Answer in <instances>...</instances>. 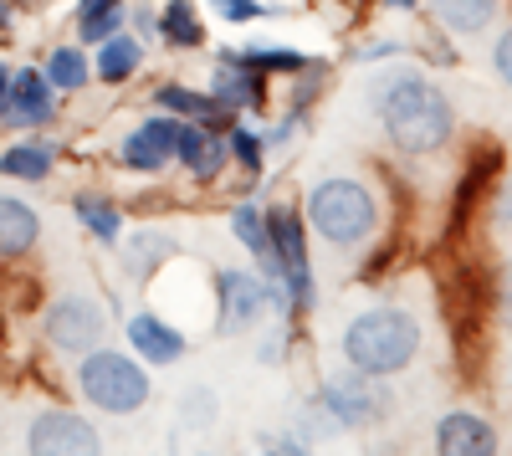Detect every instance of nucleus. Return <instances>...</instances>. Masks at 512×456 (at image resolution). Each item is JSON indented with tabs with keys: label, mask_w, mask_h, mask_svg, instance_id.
Returning a JSON list of instances; mask_svg holds the SVG:
<instances>
[{
	"label": "nucleus",
	"mask_w": 512,
	"mask_h": 456,
	"mask_svg": "<svg viewBox=\"0 0 512 456\" xmlns=\"http://www.w3.org/2000/svg\"><path fill=\"white\" fill-rule=\"evenodd\" d=\"M374 108H379V123L390 129V139L405 149V154H436L451 129H456V113L446 103V93L436 82H425L420 72H395L374 88Z\"/></svg>",
	"instance_id": "f257e3e1"
},
{
	"label": "nucleus",
	"mask_w": 512,
	"mask_h": 456,
	"mask_svg": "<svg viewBox=\"0 0 512 456\" xmlns=\"http://www.w3.org/2000/svg\"><path fill=\"white\" fill-rule=\"evenodd\" d=\"M420 354V323L405 308H369L344 328V359L364 375H400Z\"/></svg>",
	"instance_id": "f03ea898"
},
{
	"label": "nucleus",
	"mask_w": 512,
	"mask_h": 456,
	"mask_svg": "<svg viewBox=\"0 0 512 456\" xmlns=\"http://www.w3.org/2000/svg\"><path fill=\"white\" fill-rule=\"evenodd\" d=\"M374 221H379L374 195L359 180H323L308 190V226L328 246H359L374 231Z\"/></svg>",
	"instance_id": "7ed1b4c3"
},
{
	"label": "nucleus",
	"mask_w": 512,
	"mask_h": 456,
	"mask_svg": "<svg viewBox=\"0 0 512 456\" xmlns=\"http://www.w3.org/2000/svg\"><path fill=\"white\" fill-rule=\"evenodd\" d=\"M77 390H82V400H93L98 410L123 416V410H139L149 400V375H144V364L128 359V354L88 349L82 364H77Z\"/></svg>",
	"instance_id": "20e7f679"
},
{
	"label": "nucleus",
	"mask_w": 512,
	"mask_h": 456,
	"mask_svg": "<svg viewBox=\"0 0 512 456\" xmlns=\"http://www.w3.org/2000/svg\"><path fill=\"white\" fill-rule=\"evenodd\" d=\"M267 236H272V257H277V277L287 287L292 308H313V267H308V236H303V216L292 205H272L267 211Z\"/></svg>",
	"instance_id": "39448f33"
},
{
	"label": "nucleus",
	"mask_w": 512,
	"mask_h": 456,
	"mask_svg": "<svg viewBox=\"0 0 512 456\" xmlns=\"http://www.w3.org/2000/svg\"><path fill=\"white\" fill-rule=\"evenodd\" d=\"M318 405L338 426H379L390 416V395L379 390V375H364V369H349V375H328L318 390Z\"/></svg>",
	"instance_id": "423d86ee"
},
{
	"label": "nucleus",
	"mask_w": 512,
	"mask_h": 456,
	"mask_svg": "<svg viewBox=\"0 0 512 456\" xmlns=\"http://www.w3.org/2000/svg\"><path fill=\"white\" fill-rule=\"evenodd\" d=\"M47 344L62 349V354H88V349H98V344H103V308H98L93 298H77V293L57 298V303L47 308Z\"/></svg>",
	"instance_id": "0eeeda50"
},
{
	"label": "nucleus",
	"mask_w": 512,
	"mask_h": 456,
	"mask_svg": "<svg viewBox=\"0 0 512 456\" xmlns=\"http://www.w3.org/2000/svg\"><path fill=\"white\" fill-rule=\"evenodd\" d=\"M180 129H185V118H175V113L149 118V123H139V129L118 144V159L128 164V170H139V175H154V170H164V164L175 159Z\"/></svg>",
	"instance_id": "6e6552de"
},
{
	"label": "nucleus",
	"mask_w": 512,
	"mask_h": 456,
	"mask_svg": "<svg viewBox=\"0 0 512 456\" xmlns=\"http://www.w3.org/2000/svg\"><path fill=\"white\" fill-rule=\"evenodd\" d=\"M26 446L41 451V456H82V451H98V431L82 421V416H67V410H41L26 431Z\"/></svg>",
	"instance_id": "1a4fd4ad"
},
{
	"label": "nucleus",
	"mask_w": 512,
	"mask_h": 456,
	"mask_svg": "<svg viewBox=\"0 0 512 456\" xmlns=\"http://www.w3.org/2000/svg\"><path fill=\"white\" fill-rule=\"evenodd\" d=\"M52 77L36 72V67H21L11 72V88H6V103H0V118L11 123H47L52 118Z\"/></svg>",
	"instance_id": "9d476101"
},
{
	"label": "nucleus",
	"mask_w": 512,
	"mask_h": 456,
	"mask_svg": "<svg viewBox=\"0 0 512 456\" xmlns=\"http://www.w3.org/2000/svg\"><path fill=\"white\" fill-rule=\"evenodd\" d=\"M436 451H446V456H487V451H497V431H492V421L472 416V410H451V416H441V426H436Z\"/></svg>",
	"instance_id": "9b49d317"
},
{
	"label": "nucleus",
	"mask_w": 512,
	"mask_h": 456,
	"mask_svg": "<svg viewBox=\"0 0 512 456\" xmlns=\"http://www.w3.org/2000/svg\"><path fill=\"white\" fill-rule=\"evenodd\" d=\"M221 313L226 328H251L267 313V282L251 272H221Z\"/></svg>",
	"instance_id": "f8f14e48"
},
{
	"label": "nucleus",
	"mask_w": 512,
	"mask_h": 456,
	"mask_svg": "<svg viewBox=\"0 0 512 456\" xmlns=\"http://www.w3.org/2000/svg\"><path fill=\"white\" fill-rule=\"evenodd\" d=\"M210 98H221L226 108H256L267 98V82H262V72L256 67H246V62H236L231 52L216 62V77H210Z\"/></svg>",
	"instance_id": "ddd939ff"
},
{
	"label": "nucleus",
	"mask_w": 512,
	"mask_h": 456,
	"mask_svg": "<svg viewBox=\"0 0 512 456\" xmlns=\"http://www.w3.org/2000/svg\"><path fill=\"white\" fill-rule=\"evenodd\" d=\"M226 154H231V144H226L221 134L200 129V123H185V129H180V149H175V159L185 164L190 175L216 180V175L226 170Z\"/></svg>",
	"instance_id": "4468645a"
},
{
	"label": "nucleus",
	"mask_w": 512,
	"mask_h": 456,
	"mask_svg": "<svg viewBox=\"0 0 512 456\" xmlns=\"http://www.w3.org/2000/svg\"><path fill=\"white\" fill-rule=\"evenodd\" d=\"M128 344H134L144 359H154V364H175V359L185 354V334H180L175 323L154 318V313L128 318Z\"/></svg>",
	"instance_id": "2eb2a0df"
},
{
	"label": "nucleus",
	"mask_w": 512,
	"mask_h": 456,
	"mask_svg": "<svg viewBox=\"0 0 512 456\" xmlns=\"http://www.w3.org/2000/svg\"><path fill=\"white\" fill-rule=\"evenodd\" d=\"M36 231H41V221L31 205L16 195H0V257H26L36 246Z\"/></svg>",
	"instance_id": "dca6fc26"
},
{
	"label": "nucleus",
	"mask_w": 512,
	"mask_h": 456,
	"mask_svg": "<svg viewBox=\"0 0 512 456\" xmlns=\"http://www.w3.org/2000/svg\"><path fill=\"white\" fill-rule=\"evenodd\" d=\"M231 231H236V241L246 246V252L256 257V267H262L267 277H277L272 236H267V211H256V205H236V211H231ZM277 282H282V277H277Z\"/></svg>",
	"instance_id": "f3484780"
},
{
	"label": "nucleus",
	"mask_w": 512,
	"mask_h": 456,
	"mask_svg": "<svg viewBox=\"0 0 512 456\" xmlns=\"http://www.w3.org/2000/svg\"><path fill=\"white\" fill-rule=\"evenodd\" d=\"M139 62H144V47H139L134 36L113 31V36L98 41V77L103 82H128V77L139 72Z\"/></svg>",
	"instance_id": "a211bd4d"
},
{
	"label": "nucleus",
	"mask_w": 512,
	"mask_h": 456,
	"mask_svg": "<svg viewBox=\"0 0 512 456\" xmlns=\"http://www.w3.org/2000/svg\"><path fill=\"white\" fill-rule=\"evenodd\" d=\"M169 252H175V241H169L164 231H139V236H128V246H123V272L128 277H149Z\"/></svg>",
	"instance_id": "6ab92c4d"
},
{
	"label": "nucleus",
	"mask_w": 512,
	"mask_h": 456,
	"mask_svg": "<svg viewBox=\"0 0 512 456\" xmlns=\"http://www.w3.org/2000/svg\"><path fill=\"white\" fill-rule=\"evenodd\" d=\"M492 180H497V149H477V154H472V164H466V175H461V190H456V216H451V221H466V216H472L477 195H482Z\"/></svg>",
	"instance_id": "aec40b11"
},
{
	"label": "nucleus",
	"mask_w": 512,
	"mask_h": 456,
	"mask_svg": "<svg viewBox=\"0 0 512 456\" xmlns=\"http://www.w3.org/2000/svg\"><path fill=\"white\" fill-rule=\"evenodd\" d=\"M431 11L446 31H482L497 16V0H431Z\"/></svg>",
	"instance_id": "412c9836"
},
{
	"label": "nucleus",
	"mask_w": 512,
	"mask_h": 456,
	"mask_svg": "<svg viewBox=\"0 0 512 456\" xmlns=\"http://www.w3.org/2000/svg\"><path fill=\"white\" fill-rule=\"evenodd\" d=\"M52 144H11L0 149V175H16V180H41L52 175Z\"/></svg>",
	"instance_id": "4be33fe9"
},
{
	"label": "nucleus",
	"mask_w": 512,
	"mask_h": 456,
	"mask_svg": "<svg viewBox=\"0 0 512 456\" xmlns=\"http://www.w3.org/2000/svg\"><path fill=\"white\" fill-rule=\"evenodd\" d=\"M159 36L169 41V47H200L205 26H200V16H195L190 0H169L164 16H159Z\"/></svg>",
	"instance_id": "5701e85b"
},
{
	"label": "nucleus",
	"mask_w": 512,
	"mask_h": 456,
	"mask_svg": "<svg viewBox=\"0 0 512 456\" xmlns=\"http://www.w3.org/2000/svg\"><path fill=\"white\" fill-rule=\"evenodd\" d=\"M77 221L98 241H118V231H123V216H118V205L108 195H77Z\"/></svg>",
	"instance_id": "b1692460"
},
{
	"label": "nucleus",
	"mask_w": 512,
	"mask_h": 456,
	"mask_svg": "<svg viewBox=\"0 0 512 456\" xmlns=\"http://www.w3.org/2000/svg\"><path fill=\"white\" fill-rule=\"evenodd\" d=\"M47 77H52V88H62V93H82L88 77H93V67H88V57H82L77 47H57L47 57Z\"/></svg>",
	"instance_id": "393cba45"
},
{
	"label": "nucleus",
	"mask_w": 512,
	"mask_h": 456,
	"mask_svg": "<svg viewBox=\"0 0 512 456\" xmlns=\"http://www.w3.org/2000/svg\"><path fill=\"white\" fill-rule=\"evenodd\" d=\"M231 57L246 62V67H256V72H297V67H308L303 57L287 52V47H236Z\"/></svg>",
	"instance_id": "a878e982"
},
{
	"label": "nucleus",
	"mask_w": 512,
	"mask_h": 456,
	"mask_svg": "<svg viewBox=\"0 0 512 456\" xmlns=\"http://www.w3.org/2000/svg\"><path fill=\"white\" fill-rule=\"evenodd\" d=\"M154 103L164 113H175V118H195L205 108V93H190V88H180V82H164V88H154Z\"/></svg>",
	"instance_id": "bb28decb"
},
{
	"label": "nucleus",
	"mask_w": 512,
	"mask_h": 456,
	"mask_svg": "<svg viewBox=\"0 0 512 456\" xmlns=\"http://www.w3.org/2000/svg\"><path fill=\"white\" fill-rule=\"evenodd\" d=\"M226 144H231V154L246 164V175H256V170H262V134H251V129H231L226 134Z\"/></svg>",
	"instance_id": "cd10ccee"
},
{
	"label": "nucleus",
	"mask_w": 512,
	"mask_h": 456,
	"mask_svg": "<svg viewBox=\"0 0 512 456\" xmlns=\"http://www.w3.org/2000/svg\"><path fill=\"white\" fill-rule=\"evenodd\" d=\"M77 31H82V41H103V36L123 31V6H108V11H98V16H82Z\"/></svg>",
	"instance_id": "c85d7f7f"
},
{
	"label": "nucleus",
	"mask_w": 512,
	"mask_h": 456,
	"mask_svg": "<svg viewBox=\"0 0 512 456\" xmlns=\"http://www.w3.org/2000/svg\"><path fill=\"white\" fill-rule=\"evenodd\" d=\"M210 6L221 11V21H256V16H262L256 0H210Z\"/></svg>",
	"instance_id": "c756f323"
},
{
	"label": "nucleus",
	"mask_w": 512,
	"mask_h": 456,
	"mask_svg": "<svg viewBox=\"0 0 512 456\" xmlns=\"http://www.w3.org/2000/svg\"><path fill=\"white\" fill-rule=\"evenodd\" d=\"M497 318L512 328V267L502 272V282H497Z\"/></svg>",
	"instance_id": "7c9ffc66"
},
{
	"label": "nucleus",
	"mask_w": 512,
	"mask_h": 456,
	"mask_svg": "<svg viewBox=\"0 0 512 456\" xmlns=\"http://www.w3.org/2000/svg\"><path fill=\"white\" fill-rule=\"evenodd\" d=\"M497 72H502V82L512 88V31H502V41H497Z\"/></svg>",
	"instance_id": "2f4dec72"
},
{
	"label": "nucleus",
	"mask_w": 512,
	"mask_h": 456,
	"mask_svg": "<svg viewBox=\"0 0 512 456\" xmlns=\"http://www.w3.org/2000/svg\"><path fill=\"white\" fill-rule=\"evenodd\" d=\"M108 6H118V0H77V21H82V16H98V11H108Z\"/></svg>",
	"instance_id": "473e14b6"
},
{
	"label": "nucleus",
	"mask_w": 512,
	"mask_h": 456,
	"mask_svg": "<svg viewBox=\"0 0 512 456\" xmlns=\"http://www.w3.org/2000/svg\"><path fill=\"white\" fill-rule=\"evenodd\" d=\"M6 88H11V67L0 62V103H6Z\"/></svg>",
	"instance_id": "72a5a7b5"
},
{
	"label": "nucleus",
	"mask_w": 512,
	"mask_h": 456,
	"mask_svg": "<svg viewBox=\"0 0 512 456\" xmlns=\"http://www.w3.org/2000/svg\"><path fill=\"white\" fill-rule=\"evenodd\" d=\"M390 6H395V11H415V0H390Z\"/></svg>",
	"instance_id": "f704fd0d"
},
{
	"label": "nucleus",
	"mask_w": 512,
	"mask_h": 456,
	"mask_svg": "<svg viewBox=\"0 0 512 456\" xmlns=\"http://www.w3.org/2000/svg\"><path fill=\"white\" fill-rule=\"evenodd\" d=\"M0 31H6V0H0Z\"/></svg>",
	"instance_id": "c9c22d12"
}]
</instances>
